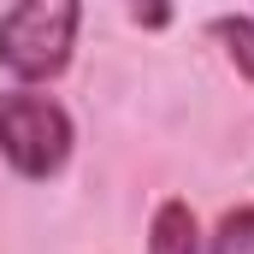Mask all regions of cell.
<instances>
[{
    "instance_id": "obj_1",
    "label": "cell",
    "mask_w": 254,
    "mask_h": 254,
    "mask_svg": "<svg viewBox=\"0 0 254 254\" xmlns=\"http://www.w3.org/2000/svg\"><path fill=\"white\" fill-rule=\"evenodd\" d=\"M77 24H83L77 0H24V6H6L0 12V65H6V77L18 89L54 83L71 65Z\"/></svg>"
},
{
    "instance_id": "obj_2",
    "label": "cell",
    "mask_w": 254,
    "mask_h": 254,
    "mask_svg": "<svg viewBox=\"0 0 254 254\" xmlns=\"http://www.w3.org/2000/svg\"><path fill=\"white\" fill-rule=\"evenodd\" d=\"M71 142H77L71 113L54 95H42V89H6L0 95V154L18 178H30V184L60 178L71 160Z\"/></svg>"
},
{
    "instance_id": "obj_3",
    "label": "cell",
    "mask_w": 254,
    "mask_h": 254,
    "mask_svg": "<svg viewBox=\"0 0 254 254\" xmlns=\"http://www.w3.org/2000/svg\"><path fill=\"white\" fill-rule=\"evenodd\" d=\"M148 254H207V237H201V219H195L190 201H160L154 207Z\"/></svg>"
},
{
    "instance_id": "obj_4",
    "label": "cell",
    "mask_w": 254,
    "mask_h": 254,
    "mask_svg": "<svg viewBox=\"0 0 254 254\" xmlns=\"http://www.w3.org/2000/svg\"><path fill=\"white\" fill-rule=\"evenodd\" d=\"M207 254H254V207H231V213L213 225Z\"/></svg>"
},
{
    "instance_id": "obj_5",
    "label": "cell",
    "mask_w": 254,
    "mask_h": 254,
    "mask_svg": "<svg viewBox=\"0 0 254 254\" xmlns=\"http://www.w3.org/2000/svg\"><path fill=\"white\" fill-rule=\"evenodd\" d=\"M213 30H219V42H225L231 65H237V71L254 83V18H237V12H225V18H213Z\"/></svg>"
}]
</instances>
